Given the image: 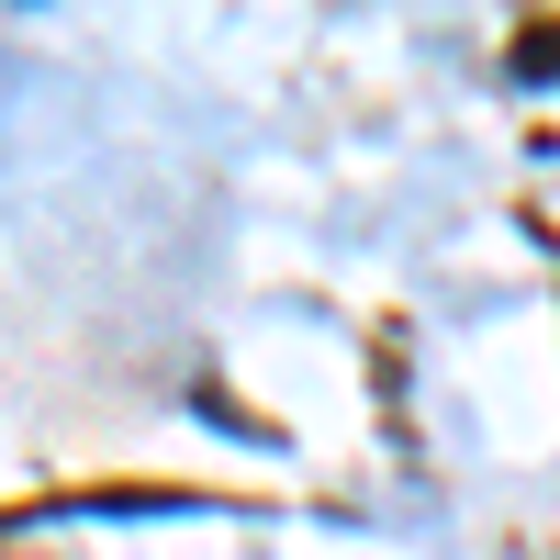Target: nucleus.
Instances as JSON below:
<instances>
[{
	"label": "nucleus",
	"instance_id": "obj_1",
	"mask_svg": "<svg viewBox=\"0 0 560 560\" xmlns=\"http://www.w3.org/2000/svg\"><path fill=\"white\" fill-rule=\"evenodd\" d=\"M516 79H560V23L549 34H516Z\"/></svg>",
	"mask_w": 560,
	"mask_h": 560
}]
</instances>
